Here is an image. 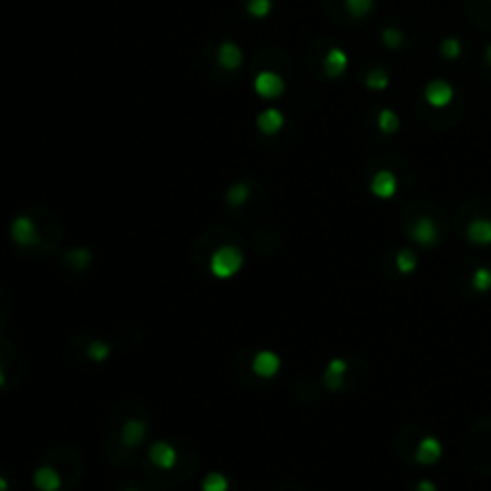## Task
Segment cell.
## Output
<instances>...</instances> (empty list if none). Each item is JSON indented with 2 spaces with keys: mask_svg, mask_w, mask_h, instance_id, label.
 Masks as SVG:
<instances>
[{
  "mask_svg": "<svg viewBox=\"0 0 491 491\" xmlns=\"http://www.w3.org/2000/svg\"><path fill=\"white\" fill-rule=\"evenodd\" d=\"M254 91H257L259 98L274 101V98H280L285 93V80L278 75V72L264 70L254 77Z\"/></svg>",
  "mask_w": 491,
  "mask_h": 491,
  "instance_id": "2",
  "label": "cell"
},
{
  "mask_svg": "<svg viewBox=\"0 0 491 491\" xmlns=\"http://www.w3.org/2000/svg\"><path fill=\"white\" fill-rule=\"evenodd\" d=\"M376 127H379L381 134H395L400 130L398 113L391 111V108H381L379 116H376Z\"/></svg>",
  "mask_w": 491,
  "mask_h": 491,
  "instance_id": "17",
  "label": "cell"
},
{
  "mask_svg": "<svg viewBox=\"0 0 491 491\" xmlns=\"http://www.w3.org/2000/svg\"><path fill=\"white\" fill-rule=\"evenodd\" d=\"M453 98H456V89H453V84H448L446 80H431L429 84L425 87V101L429 103L431 108L451 106Z\"/></svg>",
  "mask_w": 491,
  "mask_h": 491,
  "instance_id": "5",
  "label": "cell"
},
{
  "mask_svg": "<svg viewBox=\"0 0 491 491\" xmlns=\"http://www.w3.org/2000/svg\"><path fill=\"white\" fill-rule=\"evenodd\" d=\"M120 438H123L125 446L134 448L146 438V425L142 420H127L123 425V431H120Z\"/></svg>",
  "mask_w": 491,
  "mask_h": 491,
  "instance_id": "16",
  "label": "cell"
},
{
  "mask_svg": "<svg viewBox=\"0 0 491 491\" xmlns=\"http://www.w3.org/2000/svg\"><path fill=\"white\" fill-rule=\"evenodd\" d=\"M364 84H367L369 91H386L391 84L389 72L381 70V67H374V70H369L367 77H364Z\"/></svg>",
  "mask_w": 491,
  "mask_h": 491,
  "instance_id": "19",
  "label": "cell"
},
{
  "mask_svg": "<svg viewBox=\"0 0 491 491\" xmlns=\"http://www.w3.org/2000/svg\"><path fill=\"white\" fill-rule=\"evenodd\" d=\"M438 226L434 223L431 216H420L410 228V240L417 242L420 247H434L438 242Z\"/></svg>",
  "mask_w": 491,
  "mask_h": 491,
  "instance_id": "4",
  "label": "cell"
},
{
  "mask_svg": "<svg viewBox=\"0 0 491 491\" xmlns=\"http://www.w3.org/2000/svg\"><path fill=\"white\" fill-rule=\"evenodd\" d=\"M67 261H70L72 269L84 271V269H89V264H91V252H89L87 247L70 249V252H67Z\"/></svg>",
  "mask_w": 491,
  "mask_h": 491,
  "instance_id": "24",
  "label": "cell"
},
{
  "mask_svg": "<svg viewBox=\"0 0 491 491\" xmlns=\"http://www.w3.org/2000/svg\"><path fill=\"white\" fill-rule=\"evenodd\" d=\"M441 55L446 60H458L463 55V44L456 39V36H448V39H443V44H441Z\"/></svg>",
  "mask_w": 491,
  "mask_h": 491,
  "instance_id": "28",
  "label": "cell"
},
{
  "mask_svg": "<svg viewBox=\"0 0 491 491\" xmlns=\"http://www.w3.org/2000/svg\"><path fill=\"white\" fill-rule=\"evenodd\" d=\"M346 374H348V359L343 357H333L328 359L326 369H323V386L328 391H338L346 384Z\"/></svg>",
  "mask_w": 491,
  "mask_h": 491,
  "instance_id": "10",
  "label": "cell"
},
{
  "mask_svg": "<svg viewBox=\"0 0 491 491\" xmlns=\"http://www.w3.org/2000/svg\"><path fill=\"white\" fill-rule=\"evenodd\" d=\"M417 254L412 252V249H398L395 252V271L398 274H403V276H410V274H415L417 271Z\"/></svg>",
  "mask_w": 491,
  "mask_h": 491,
  "instance_id": "18",
  "label": "cell"
},
{
  "mask_svg": "<svg viewBox=\"0 0 491 491\" xmlns=\"http://www.w3.org/2000/svg\"><path fill=\"white\" fill-rule=\"evenodd\" d=\"M415 491H436V484L431 479H422V482H417Z\"/></svg>",
  "mask_w": 491,
  "mask_h": 491,
  "instance_id": "29",
  "label": "cell"
},
{
  "mask_svg": "<svg viewBox=\"0 0 491 491\" xmlns=\"http://www.w3.org/2000/svg\"><path fill=\"white\" fill-rule=\"evenodd\" d=\"M271 10H274L271 0H247V12L254 19H266L271 15Z\"/></svg>",
  "mask_w": 491,
  "mask_h": 491,
  "instance_id": "27",
  "label": "cell"
},
{
  "mask_svg": "<svg viewBox=\"0 0 491 491\" xmlns=\"http://www.w3.org/2000/svg\"><path fill=\"white\" fill-rule=\"evenodd\" d=\"M369 190L379 199H391L398 192V177H395V173H391V170H379V173H374L372 182H369Z\"/></svg>",
  "mask_w": 491,
  "mask_h": 491,
  "instance_id": "7",
  "label": "cell"
},
{
  "mask_svg": "<svg viewBox=\"0 0 491 491\" xmlns=\"http://www.w3.org/2000/svg\"><path fill=\"white\" fill-rule=\"evenodd\" d=\"M443 456V446L436 436H425L415 448V461L420 465H434Z\"/></svg>",
  "mask_w": 491,
  "mask_h": 491,
  "instance_id": "13",
  "label": "cell"
},
{
  "mask_svg": "<svg viewBox=\"0 0 491 491\" xmlns=\"http://www.w3.org/2000/svg\"><path fill=\"white\" fill-rule=\"evenodd\" d=\"M149 461L159 470H173L177 465V451L168 441H156L149 448Z\"/></svg>",
  "mask_w": 491,
  "mask_h": 491,
  "instance_id": "8",
  "label": "cell"
},
{
  "mask_svg": "<svg viewBox=\"0 0 491 491\" xmlns=\"http://www.w3.org/2000/svg\"><path fill=\"white\" fill-rule=\"evenodd\" d=\"M228 487L231 484H228L226 474L221 472H208L202 482V491H228Z\"/></svg>",
  "mask_w": 491,
  "mask_h": 491,
  "instance_id": "26",
  "label": "cell"
},
{
  "mask_svg": "<svg viewBox=\"0 0 491 491\" xmlns=\"http://www.w3.org/2000/svg\"><path fill=\"white\" fill-rule=\"evenodd\" d=\"M283 125H285V116L280 108H266L257 118V130L261 134H266V137H276V134L283 130Z\"/></svg>",
  "mask_w": 491,
  "mask_h": 491,
  "instance_id": "12",
  "label": "cell"
},
{
  "mask_svg": "<svg viewBox=\"0 0 491 491\" xmlns=\"http://www.w3.org/2000/svg\"><path fill=\"white\" fill-rule=\"evenodd\" d=\"M34 487L39 491H60L62 479L58 474V470L51 467V465H41L34 472Z\"/></svg>",
  "mask_w": 491,
  "mask_h": 491,
  "instance_id": "15",
  "label": "cell"
},
{
  "mask_svg": "<svg viewBox=\"0 0 491 491\" xmlns=\"http://www.w3.org/2000/svg\"><path fill=\"white\" fill-rule=\"evenodd\" d=\"M216 60H218V65H221L223 70H228V72L240 70V67H242V60H244L242 48H240L235 41H223V44L218 46Z\"/></svg>",
  "mask_w": 491,
  "mask_h": 491,
  "instance_id": "11",
  "label": "cell"
},
{
  "mask_svg": "<svg viewBox=\"0 0 491 491\" xmlns=\"http://www.w3.org/2000/svg\"><path fill=\"white\" fill-rule=\"evenodd\" d=\"M381 41H384L386 48L395 51L405 44V34H403V29H398V27H386L384 31H381Z\"/></svg>",
  "mask_w": 491,
  "mask_h": 491,
  "instance_id": "25",
  "label": "cell"
},
{
  "mask_svg": "<svg viewBox=\"0 0 491 491\" xmlns=\"http://www.w3.org/2000/svg\"><path fill=\"white\" fill-rule=\"evenodd\" d=\"M111 352H113V348L108 346L106 341H91L87 346V357L91 359V362H96V364H103L108 357H111Z\"/></svg>",
  "mask_w": 491,
  "mask_h": 491,
  "instance_id": "20",
  "label": "cell"
},
{
  "mask_svg": "<svg viewBox=\"0 0 491 491\" xmlns=\"http://www.w3.org/2000/svg\"><path fill=\"white\" fill-rule=\"evenodd\" d=\"M0 491H10V484H8V479L5 477H0Z\"/></svg>",
  "mask_w": 491,
  "mask_h": 491,
  "instance_id": "30",
  "label": "cell"
},
{
  "mask_svg": "<svg viewBox=\"0 0 491 491\" xmlns=\"http://www.w3.org/2000/svg\"><path fill=\"white\" fill-rule=\"evenodd\" d=\"M484 60L491 65V46H487V51H484Z\"/></svg>",
  "mask_w": 491,
  "mask_h": 491,
  "instance_id": "31",
  "label": "cell"
},
{
  "mask_svg": "<svg viewBox=\"0 0 491 491\" xmlns=\"http://www.w3.org/2000/svg\"><path fill=\"white\" fill-rule=\"evenodd\" d=\"M125 491H139V489H134V487H130V489H125Z\"/></svg>",
  "mask_w": 491,
  "mask_h": 491,
  "instance_id": "33",
  "label": "cell"
},
{
  "mask_svg": "<svg viewBox=\"0 0 491 491\" xmlns=\"http://www.w3.org/2000/svg\"><path fill=\"white\" fill-rule=\"evenodd\" d=\"M249 199V185H244V182H235V185L228 187L226 192V202L231 204L233 208L242 206L244 202Z\"/></svg>",
  "mask_w": 491,
  "mask_h": 491,
  "instance_id": "21",
  "label": "cell"
},
{
  "mask_svg": "<svg viewBox=\"0 0 491 491\" xmlns=\"http://www.w3.org/2000/svg\"><path fill=\"white\" fill-rule=\"evenodd\" d=\"M242 266H244V254L240 252L238 247H233V244L218 247L216 252L211 254V259H208V271H211V276L223 278V280L238 276L240 271H242Z\"/></svg>",
  "mask_w": 491,
  "mask_h": 491,
  "instance_id": "1",
  "label": "cell"
},
{
  "mask_svg": "<svg viewBox=\"0 0 491 491\" xmlns=\"http://www.w3.org/2000/svg\"><path fill=\"white\" fill-rule=\"evenodd\" d=\"M10 238L17 242L19 247H34L39 242V228H36L31 216H17L10 226Z\"/></svg>",
  "mask_w": 491,
  "mask_h": 491,
  "instance_id": "3",
  "label": "cell"
},
{
  "mask_svg": "<svg viewBox=\"0 0 491 491\" xmlns=\"http://www.w3.org/2000/svg\"><path fill=\"white\" fill-rule=\"evenodd\" d=\"M470 283H472L474 292H489L491 290V269H487V266H477V269L472 271Z\"/></svg>",
  "mask_w": 491,
  "mask_h": 491,
  "instance_id": "22",
  "label": "cell"
},
{
  "mask_svg": "<svg viewBox=\"0 0 491 491\" xmlns=\"http://www.w3.org/2000/svg\"><path fill=\"white\" fill-rule=\"evenodd\" d=\"M252 372L257 374L259 379H274V376L280 372V357L274 350H259L252 357Z\"/></svg>",
  "mask_w": 491,
  "mask_h": 491,
  "instance_id": "6",
  "label": "cell"
},
{
  "mask_svg": "<svg viewBox=\"0 0 491 491\" xmlns=\"http://www.w3.org/2000/svg\"><path fill=\"white\" fill-rule=\"evenodd\" d=\"M348 65H350L348 53L343 48H338V46L328 48V53L323 55V72H326V77H331V80H338V77L346 75Z\"/></svg>",
  "mask_w": 491,
  "mask_h": 491,
  "instance_id": "9",
  "label": "cell"
},
{
  "mask_svg": "<svg viewBox=\"0 0 491 491\" xmlns=\"http://www.w3.org/2000/svg\"><path fill=\"white\" fill-rule=\"evenodd\" d=\"M0 386H5V369H3V364H0Z\"/></svg>",
  "mask_w": 491,
  "mask_h": 491,
  "instance_id": "32",
  "label": "cell"
},
{
  "mask_svg": "<svg viewBox=\"0 0 491 491\" xmlns=\"http://www.w3.org/2000/svg\"><path fill=\"white\" fill-rule=\"evenodd\" d=\"M346 10L350 17L362 19L374 10V0H346Z\"/></svg>",
  "mask_w": 491,
  "mask_h": 491,
  "instance_id": "23",
  "label": "cell"
},
{
  "mask_svg": "<svg viewBox=\"0 0 491 491\" xmlns=\"http://www.w3.org/2000/svg\"><path fill=\"white\" fill-rule=\"evenodd\" d=\"M467 240L472 244H479V247H489L491 244V218H472L467 223Z\"/></svg>",
  "mask_w": 491,
  "mask_h": 491,
  "instance_id": "14",
  "label": "cell"
}]
</instances>
